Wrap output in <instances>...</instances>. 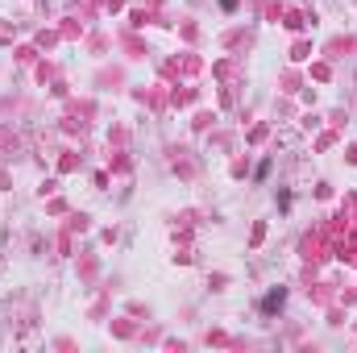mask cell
Returning a JSON list of instances; mask_svg holds the SVG:
<instances>
[{"instance_id": "1", "label": "cell", "mask_w": 357, "mask_h": 353, "mask_svg": "<svg viewBox=\"0 0 357 353\" xmlns=\"http://www.w3.org/2000/svg\"><path fill=\"white\" fill-rule=\"evenodd\" d=\"M278 304H283V291H270V295H266V299H262V308H266V312H274Z\"/></svg>"}]
</instances>
